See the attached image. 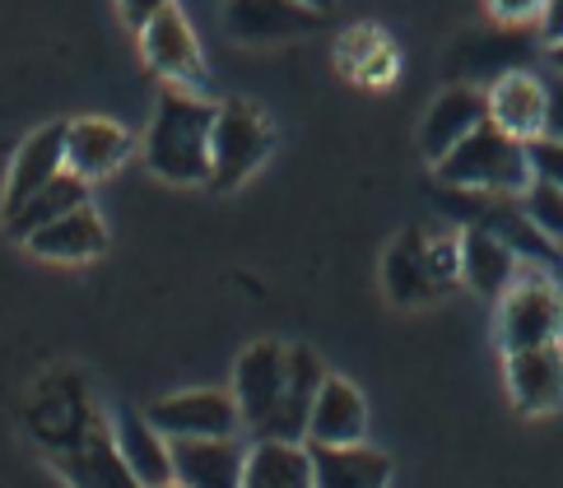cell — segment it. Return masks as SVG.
Segmentation results:
<instances>
[{
    "label": "cell",
    "mask_w": 563,
    "mask_h": 488,
    "mask_svg": "<svg viewBox=\"0 0 563 488\" xmlns=\"http://www.w3.org/2000/svg\"><path fill=\"white\" fill-rule=\"evenodd\" d=\"M219 108L187 85H164L145 131V168L173 187H210V135Z\"/></svg>",
    "instance_id": "1"
},
{
    "label": "cell",
    "mask_w": 563,
    "mask_h": 488,
    "mask_svg": "<svg viewBox=\"0 0 563 488\" xmlns=\"http://www.w3.org/2000/svg\"><path fill=\"white\" fill-rule=\"evenodd\" d=\"M37 433H43L52 465L66 475L70 488H145L131 475V465L122 461L117 433L89 410V400L52 410V423Z\"/></svg>",
    "instance_id": "2"
},
{
    "label": "cell",
    "mask_w": 563,
    "mask_h": 488,
    "mask_svg": "<svg viewBox=\"0 0 563 488\" xmlns=\"http://www.w3.org/2000/svg\"><path fill=\"white\" fill-rule=\"evenodd\" d=\"M433 173L442 187H466V191H494V196H517L531 187V154L527 140H517L498 126V121H479V126L448 149Z\"/></svg>",
    "instance_id": "3"
},
{
    "label": "cell",
    "mask_w": 563,
    "mask_h": 488,
    "mask_svg": "<svg viewBox=\"0 0 563 488\" xmlns=\"http://www.w3.org/2000/svg\"><path fill=\"white\" fill-rule=\"evenodd\" d=\"M275 145V131L266 126L252 103L233 98V103L219 108L214 117V135H210V187L214 191H233L271 158Z\"/></svg>",
    "instance_id": "4"
},
{
    "label": "cell",
    "mask_w": 563,
    "mask_h": 488,
    "mask_svg": "<svg viewBox=\"0 0 563 488\" xmlns=\"http://www.w3.org/2000/svg\"><path fill=\"white\" fill-rule=\"evenodd\" d=\"M503 350H536V344H559L563 335V293L545 275H521L503 293Z\"/></svg>",
    "instance_id": "5"
},
{
    "label": "cell",
    "mask_w": 563,
    "mask_h": 488,
    "mask_svg": "<svg viewBox=\"0 0 563 488\" xmlns=\"http://www.w3.org/2000/svg\"><path fill=\"white\" fill-rule=\"evenodd\" d=\"M285 358H289V350L261 340V344H247L233 368V400H238V414H243V429L252 437L271 433L279 396H285Z\"/></svg>",
    "instance_id": "6"
},
{
    "label": "cell",
    "mask_w": 563,
    "mask_h": 488,
    "mask_svg": "<svg viewBox=\"0 0 563 488\" xmlns=\"http://www.w3.org/2000/svg\"><path fill=\"white\" fill-rule=\"evenodd\" d=\"M140 52H145L150 70L164 75L168 85H187V89H200L206 85V60H200V47H196V33L183 19V10L168 5L158 10L145 29H140Z\"/></svg>",
    "instance_id": "7"
},
{
    "label": "cell",
    "mask_w": 563,
    "mask_h": 488,
    "mask_svg": "<svg viewBox=\"0 0 563 488\" xmlns=\"http://www.w3.org/2000/svg\"><path fill=\"white\" fill-rule=\"evenodd\" d=\"M150 423L164 437H233L243 429L238 400L224 391H183L150 410Z\"/></svg>",
    "instance_id": "8"
},
{
    "label": "cell",
    "mask_w": 563,
    "mask_h": 488,
    "mask_svg": "<svg viewBox=\"0 0 563 488\" xmlns=\"http://www.w3.org/2000/svg\"><path fill=\"white\" fill-rule=\"evenodd\" d=\"M224 24L238 43L261 47V43H285V37L312 33L321 14L308 10L303 0H229Z\"/></svg>",
    "instance_id": "9"
},
{
    "label": "cell",
    "mask_w": 563,
    "mask_h": 488,
    "mask_svg": "<svg viewBox=\"0 0 563 488\" xmlns=\"http://www.w3.org/2000/svg\"><path fill=\"white\" fill-rule=\"evenodd\" d=\"M56 173H66V121H52V126L33 131L24 145H19L14 163H10V181H5V206L0 214H14L24 200H33L47 187Z\"/></svg>",
    "instance_id": "10"
},
{
    "label": "cell",
    "mask_w": 563,
    "mask_h": 488,
    "mask_svg": "<svg viewBox=\"0 0 563 488\" xmlns=\"http://www.w3.org/2000/svg\"><path fill=\"white\" fill-rule=\"evenodd\" d=\"M173 470L187 488H243L247 452L233 437H173Z\"/></svg>",
    "instance_id": "11"
},
{
    "label": "cell",
    "mask_w": 563,
    "mask_h": 488,
    "mask_svg": "<svg viewBox=\"0 0 563 488\" xmlns=\"http://www.w3.org/2000/svg\"><path fill=\"white\" fill-rule=\"evenodd\" d=\"M321 381H327L321 358L308 350V344H294L289 358H285V396H279V410L271 419V433L266 437L308 442V419H312V404H317Z\"/></svg>",
    "instance_id": "12"
},
{
    "label": "cell",
    "mask_w": 563,
    "mask_h": 488,
    "mask_svg": "<svg viewBox=\"0 0 563 488\" xmlns=\"http://www.w3.org/2000/svg\"><path fill=\"white\" fill-rule=\"evenodd\" d=\"M131 154V135L126 126H117L108 117H79L66 121V168L79 173L85 181H98L117 173Z\"/></svg>",
    "instance_id": "13"
},
{
    "label": "cell",
    "mask_w": 563,
    "mask_h": 488,
    "mask_svg": "<svg viewBox=\"0 0 563 488\" xmlns=\"http://www.w3.org/2000/svg\"><path fill=\"white\" fill-rule=\"evenodd\" d=\"M368 433V404L358 396V386L345 377H331L321 381L317 404H312V419H308V442L312 446H350V442H364Z\"/></svg>",
    "instance_id": "14"
},
{
    "label": "cell",
    "mask_w": 563,
    "mask_h": 488,
    "mask_svg": "<svg viewBox=\"0 0 563 488\" xmlns=\"http://www.w3.org/2000/svg\"><path fill=\"white\" fill-rule=\"evenodd\" d=\"M479 121H489V93H479L471 85L438 93V103L429 108L424 126H419V149H424L429 163H438L448 149H456Z\"/></svg>",
    "instance_id": "15"
},
{
    "label": "cell",
    "mask_w": 563,
    "mask_h": 488,
    "mask_svg": "<svg viewBox=\"0 0 563 488\" xmlns=\"http://www.w3.org/2000/svg\"><path fill=\"white\" fill-rule=\"evenodd\" d=\"M508 386L521 414H545L563 404V350L536 344V350L508 354Z\"/></svg>",
    "instance_id": "16"
},
{
    "label": "cell",
    "mask_w": 563,
    "mask_h": 488,
    "mask_svg": "<svg viewBox=\"0 0 563 488\" xmlns=\"http://www.w3.org/2000/svg\"><path fill=\"white\" fill-rule=\"evenodd\" d=\"M545 117H550L545 79H536L527 70L498 75V85L489 89V121H498L517 140H536V135H545Z\"/></svg>",
    "instance_id": "17"
},
{
    "label": "cell",
    "mask_w": 563,
    "mask_h": 488,
    "mask_svg": "<svg viewBox=\"0 0 563 488\" xmlns=\"http://www.w3.org/2000/svg\"><path fill=\"white\" fill-rule=\"evenodd\" d=\"M382 284H387L391 302H400V308H419V302H433L442 293L433 279V266H429V233L424 229H406L387 247Z\"/></svg>",
    "instance_id": "18"
},
{
    "label": "cell",
    "mask_w": 563,
    "mask_h": 488,
    "mask_svg": "<svg viewBox=\"0 0 563 488\" xmlns=\"http://www.w3.org/2000/svg\"><path fill=\"white\" fill-rule=\"evenodd\" d=\"M24 247L43 260H66V266H75V260H93V256L108 252V229H103V219H98L93 206H79L62 219H52L47 229L29 233Z\"/></svg>",
    "instance_id": "19"
},
{
    "label": "cell",
    "mask_w": 563,
    "mask_h": 488,
    "mask_svg": "<svg viewBox=\"0 0 563 488\" xmlns=\"http://www.w3.org/2000/svg\"><path fill=\"white\" fill-rule=\"evenodd\" d=\"M461 279H466L475 293L503 298L517 279V252L498 233L479 229V223H466V233H461Z\"/></svg>",
    "instance_id": "20"
},
{
    "label": "cell",
    "mask_w": 563,
    "mask_h": 488,
    "mask_svg": "<svg viewBox=\"0 0 563 488\" xmlns=\"http://www.w3.org/2000/svg\"><path fill=\"white\" fill-rule=\"evenodd\" d=\"M387 479H391V461L364 442L312 446V488H387Z\"/></svg>",
    "instance_id": "21"
},
{
    "label": "cell",
    "mask_w": 563,
    "mask_h": 488,
    "mask_svg": "<svg viewBox=\"0 0 563 488\" xmlns=\"http://www.w3.org/2000/svg\"><path fill=\"white\" fill-rule=\"evenodd\" d=\"M112 433H117V446H122V461L131 465V475L145 484V488H164L177 479L173 470V437H164L150 423V414L140 419V414H122L112 423Z\"/></svg>",
    "instance_id": "22"
},
{
    "label": "cell",
    "mask_w": 563,
    "mask_h": 488,
    "mask_svg": "<svg viewBox=\"0 0 563 488\" xmlns=\"http://www.w3.org/2000/svg\"><path fill=\"white\" fill-rule=\"evenodd\" d=\"M243 488H312V446L256 437V446L247 452Z\"/></svg>",
    "instance_id": "23"
},
{
    "label": "cell",
    "mask_w": 563,
    "mask_h": 488,
    "mask_svg": "<svg viewBox=\"0 0 563 488\" xmlns=\"http://www.w3.org/2000/svg\"><path fill=\"white\" fill-rule=\"evenodd\" d=\"M79 206H89V181L66 168V173H56L33 200H24V206H19V210L5 219V229H10V237L24 242L29 233L47 229L52 219H62V214H70V210H79Z\"/></svg>",
    "instance_id": "24"
},
{
    "label": "cell",
    "mask_w": 563,
    "mask_h": 488,
    "mask_svg": "<svg viewBox=\"0 0 563 488\" xmlns=\"http://www.w3.org/2000/svg\"><path fill=\"white\" fill-rule=\"evenodd\" d=\"M521 210L550 242H563V187L545 177H531V187L521 191Z\"/></svg>",
    "instance_id": "25"
},
{
    "label": "cell",
    "mask_w": 563,
    "mask_h": 488,
    "mask_svg": "<svg viewBox=\"0 0 563 488\" xmlns=\"http://www.w3.org/2000/svg\"><path fill=\"white\" fill-rule=\"evenodd\" d=\"M429 266L438 289H452L461 279V237L456 233H429Z\"/></svg>",
    "instance_id": "26"
},
{
    "label": "cell",
    "mask_w": 563,
    "mask_h": 488,
    "mask_svg": "<svg viewBox=\"0 0 563 488\" xmlns=\"http://www.w3.org/2000/svg\"><path fill=\"white\" fill-rule=\"evenodd\" d=\"M527 154H531V173L536 177L559 181V187H563V140L536 135V140H527Z\"/></svg>",
    "instance_id": "27"
},
{
    "label": "cell",
    "mask_w": 563,
    "mask_h": 488,
    "mask_svg": "<svg viewBox=\"0 0 563 488\" xmlns=\"http://www.w3.org/2000/svg\"><path fill=\"white\" fill-rule=\"evenodd\" d=\"M377 47H382V33H377V29H350L345 43H340V60H345L350 70H358Z\"/></svg>",
    "instance_id": "28"
},
{
    "label": "cell",
    "mask_w": 563,
    "mask_h": 488,
    "mask_svg": "<svg viewBox=\"0 0 563 488\" xmlns=\"http://www.w3.org/2000/svg\"><path fill=\"white\" fill-rule=\"evenodd\" d=\"M550 0H489V10L503 19V24H527V19L545 14Z\"/></svg>",
    "instance_id": "29"
},
{
    "label": "cell",
    "mask_w": 563,
    "mask_h": 488,
    "mask_svg": "<svg viewBox=\"0 0 563 488\" xmlns=\"http://www.w3.org/2000/svg\"><path fill=\"white\" fill-rule=\"evenodd\" d=\"M354 75H358V79H368V85H387V79L396 75V52H391L387 43H382V47H377V52L364 60V66L354 70Z\"/></svg>",
    "instance_id": "30"
},
{
    "label": "cell",
    "mask_w": 563,
    "mask_h": 488,
    "mask_svg": "<svg viewBox=\"0 0 563 488\" xmlns=\"http://www.w3.org/2000/svg\"><path fill=\"white\" fill-rule=\"evenodd\" d=\"M545 93H550V117H545V135L563 140V70H554L545 79Z\"/></svg>",
    "instance_id": "31"
},
{
    "label": "cell",
    "mask_w": 563,
    "mask_h": 488,
    "mask_svg": "<svg viewBox=\"0 0 563 488\" xmlns=\"http://www.w3.org/2000/svg\"><path fill=\"white\" fill-rule=\"evenodd\" d=\"M117 5H122V19H126L131 29H145L158 10L173 5V0H117Z\"/></svg>",
    "instance_id": "32"
},
{
    "label": "cell",
    "mask_w": 563,
    "mask_h": 488,
    "mask_svg": "<svg viewBox=\"0 0 563 488\" xmlns=\"http://www.w3.org/2000/svg\"><path fill=\"white\" fill-rule=\"evenodd\" d=\"M540 33H545V43H563V0H550L545 14H540Z\"/></svg>",
    "instance_id": "33"
},
{
    "label": "cell",
    "mask_w": 563,
    "mask_h": 488,
    "mask_svg": "<svg viewBox=\"0 0 563 488\" xmlns=\"http://www.w3.org/2000/svg\"><path fill=\"white\" fill-rule=\"evenodd\" d=\"M550 66H554V70H563V43H554V47H550Z\"/></svg>",
    "instance_id": "34"
},
{
    "label": "cell",
    "mask_w": 563,
    "mask_h": 488,
    "mask_svg": "<svg viewBox=\"0 0 563 488\" xmlns=\"http://www.w3.org/2000/svg\"><path fill=\"white\" fill-rule=\"evenodd\" d=\"M303 5H308V10H317V14H327V10L335 5V0H303Z\"/></svg>",
    "instance_id": "35"
},
{
    "label": "cell",
    "mask_w": 563,
    "mask_h": 488,
    "mask_svg": "<svg viewBox=\"0 0 563 488\" xmlns=\"http://www.w3.org/2000/svg\"><path fill=\"white\" fill-rule=\"evenodd\" d=\"M164 488H187V484H183V479H173V484H164Z\"/></svg>",
    "instance_id": "36"
}]
</instances>
